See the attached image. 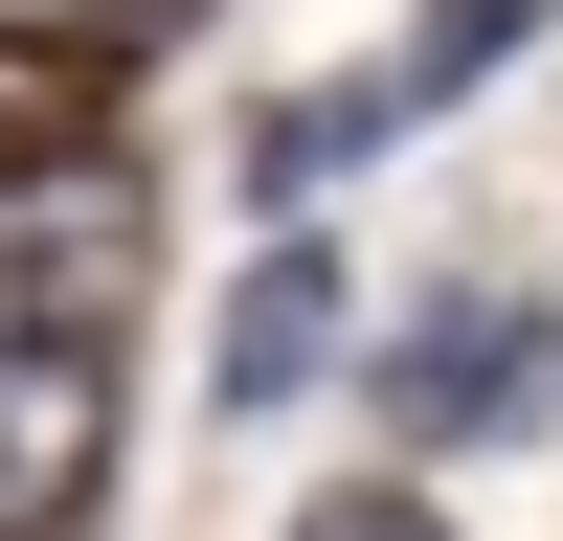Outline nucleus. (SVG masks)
<instances>
[{
    "mask_svg": "<svg viewBox=\"0 0 563 541\" xmlns=\"http://www.w3.org/2000/svg\"><path fill=\"white\" fill-rule=\"evenodd\" d=\"M113 294H135V180L113 158H0V361L113 339Z\"/></svg>",
    "mask_w": 563,
    "mask_h": 541,
    "instance_id": "1",
    "label": "nucleus"
},
{
    "mask_svg": "<svg viewBox=\"0 0 563 541\" xmlns=\"http://www.w3.org/2000/svg\"><path fill=\"white\" fill-rule=\"evenodd\" d=\"M541 384H563V339H541L519 294H429V316L384 339V429H406V451H496V429H541Z\"/></svg>",
    "mask_w": 563,
    "mask_h": 541,
    "instance_id": "2",
    "label": "nucleus"
},
{
    "mask_svg": "<svg viewBox=\"0 0 563 541\" xmlns=\"http://www.w3.org/2000/svg\"><path fill=\"white\" fill-rule=\"evenodd\" d=\"M90 451H113V361H90V339H23V361H0V541L68 519Z\"/></svg>",
    "mask_w": 563,
    "mask_h": 541,
    "instance_id": "3",
    "label": "nucleus"
},
{
    "mask_svg": "<svg viewBox=\"0 0 563 541\" xmlns=\"http://www.w3.org/2000/svg\"><path fill=\"white\" fill-rule=\"evenodd\" d=\"M339 361V249H249L225 270V406H294Z\"/></svg>",
    "mask_w": 563,
    "mask_h": 541,
    "instance_id": "4",
    "label": "nucleus"
},
{
    "mask_svg": "<svg viewBox=\"0 0 563 541\" xmlns=\"http://www.w3.org/2000/svg\"><path fill=\"white\" fill-rule=\"evenodd\" d=\"M541 23H563V0H429V23H406V45H384V68H361V90H384V113H406V135H429V113H451V90H496V68H519V45H541Z\"/></svg>",
    "mask_w": 563,
    "mask_h": 541,
    "instance_id": "5",
    "label": "nucleus"
},
{
    "mask_svg": "<svg viewBox=\"0 0 563 541\" xmlns=\"http://www.w3.org/2000/svg\"><path fill=\"white\" fill-rule=\"evenodd\" d=\"M294 541H451V519H429V496H406V474H339V496H316Z\"/></svg>",
    "mask_w": 563,
    "mask_h": 541,
    "instance_id": "6",
    "label": "nucleus"
}]
</instances>
